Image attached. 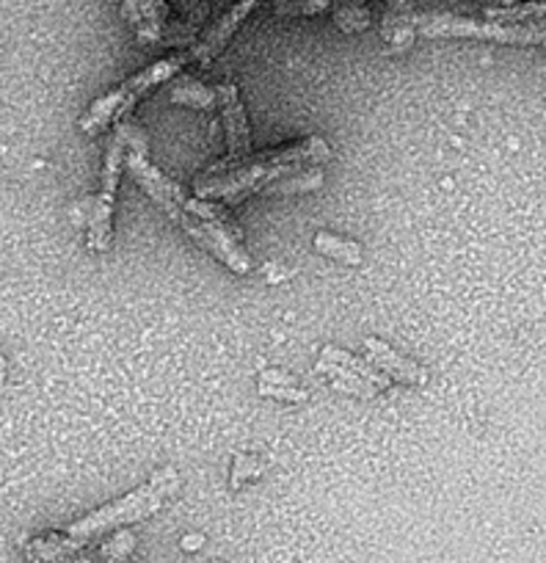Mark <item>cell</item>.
Here are the masks:
<instances>
[{
  "label": "cell",
  "instance_id": "6da1fadb",
  "mask_svg": "<svg viewBox=\"0 0 546 563\" xmlns=\"http://www.w3.org/2000/svg\"><path fill=\"white\" fill-rule=\"evenodd\" d=\"M130 177H133L142 191L175 221L177 227L191 235V241L197 246H202L204 252L213 254L219 263H224L232 274L246 276L252 274L254 263L248 257L246 249L241 246V227L232 221L230 210L221 208V205L210 202V199L188 197L175 180L164 175L155 164H149L147 147L142 144H133L127 150V158H124Z\"/></svg>",
  "mask_w": 546,
  "mask_h": 563
},
{
  "label": "cell",
  "instance_id": "7a4b0ae2",
  "mask_svg": "<svg viewBox=\"0 0 546 563\" xmlns=\"http://www.w3.org/2000/svg\"><path fill=\"white\" fill-rule=\"evenodd\" d=\"M328 158H332L328 141L321 139V135H307V139L290 141L282 147L263 150L257 155L252 153L248 158L237 161V164L219 161L202 177H197L193 194L199 199H210V202L221 199L226 208H235V205L246 202L252 194L268 188L270 183L296 175L304 166L323 164Z\"/></svg>",
  "mask_w": 546,
  "mask_h": 563
},
{
  "label": "cell",
  "instance_id": "3957f363",
  "mask_svg": "<svg viewBox=\"0 0 546 563\" xmlns=\"http://www.w3.org/2000/svg\"><path fill=\"white\" fill-rule=\"evenodd\" d=\"M180 473L175 467L155 470L147 484H142L138 489L130 492V495L119 497V500H111L105 506L89 511L78 522L69 525L64 530V536L80 541V544H89V541L100 539L102 533H111V530L124 528V525L144 522L153 514H158L180 492Z\"/></svg>",
  "mask_w": 546,
  "mask_h": 563
},
{
  "label": "cell",
  "instance_id": "277c9868",
  "mask_svg": "<svg viewBox=\"0 0 546 563\" xmlns=\"http://www.w3.org/2000/svg\"><path fill=\"white\" fill-rule=\"evenodd\" d=\"M188 62H191V53H175V56L149 64L142 73L130 75V78L122 80L116 89H111L108 95H102L100 100L91 102L89 111L80 117V130H83L86 135L102 133L111 122H119L122 117H127L144 95L158 89L160 84H169Z\"/></svg>",
  "mask_w": 546,
  "mask_h": 563
},
{
  "label": "cell",
  "instance_id": "5b68a950",
  "mask_svg": "<svg viewBox=\"0 0 546 563\" xmlns=\"http://www.w3.org/2000/svg\"><path fill=\"white\" fill-rule=\"evenodd\" d=\"M133 144H142V135L135 124L122 122L108 144L105 164H102V186L100 194L91 199L89 213V249L91 252H108L113 238V202H116L119 177L124 172V158Z\"/></svg>",
  "mask_w": 546,
  "mask_h": 563
},
{
  "label": "cell",
  "instance_id": "8992f818",
  "mask_svg": "<svg viewBox=\"0 0 546 563\" xmlns=\"http://www.w3.org/2000/svg\"><path fill=\"white\" fill-rule=\"evenodd\" d=\"M215 100H219L221 119H224L226 130V164H237V161L248 158L252 155V133H248V119L246 108L241 102V91L235 84L224 80V84L215 86Z\"/></svg>",
  "mask_w": 546,
  "mask_h": 563
},
{
  "label": "cell",
  "instance_id": "52a82bcc",
  "mask_svg": "<svg viewBox=\"0 0 546 563\" xmlns=\"http://www.w3.org/2000/svg\"><path fill=\"white\" fill-rule=\"evenodd\" d=\"M259 3H263V0H237L235 7L226 9V12L221 14V18L215 20L208 31H204V36L199 40V45L193 47V51H188L191 53V62H199L208 67L215 56H221V53H224V47L230 45L232 36H235V31L243 25V20H246L248 14L259 7Z\"/></svg>",
  "mask_w": 546,
  "mask_h": 563
},
{
  "label": "cell",
  "instance_id": "ba28073f",
  "mask_svg": "<svg viewBox=\"0 0 546 563\" xmlns=\"http://www.w3.org/2000/svg\"><path fill=\"white\" fill-rule=\"evenodd\" d=\"M365 349H367V362H370L376 371H381L389 382L409 384V387H420V384L428 382V373H425L417 362L400 356L398 351L389 349V345L381 343V340L367 338Z\"/></svg>",
  "mask_w": 546,
  "mask_h": 563
},
{
  "label": "cell",
  "instance_id": "9c48e42d",
  "mask_svg": "<svg viewBox=\"0 0 546 563\" xmlns=\"http://www.w3.org/2000/svg\"><path fill=\"white\" fill-rule=\"evenodd\" d=\"M315 371L321 373V376L332 378V384L339 389V393L356 395V398H376V395L381 393V389H378L372 382L356 376L354 371H348L345 365H339V362L328 360V356H323V354H321V360H317Z\"/></svg>",
  "mask_w": 546,
  "mask_h": 563
},
{
  "label": "cell",
  "instance_id": "30bf717a",
  "mask_svg": "<svg viewBox=\"0 0 546 563\" xmlns=\"http://www.w3.org/2000/svg\"><path fill=\"white\" fill-rule=\"evenodd\" d=\"M486 20L508 25H544L546 29V0H530V3H513V7H489Z\"/></svg>",
  "mask_w": 546,
  "mask_h": 563
},
{
  "label": "cell",
  "instance_id": "8fae6325",
  "mask_svg": "<svg viewBox=\"0 0 546 563\" xmlns=\"http://www.w3.org/2000/svg\"><path fill=\"white\" fill-rule=\"evenodd\" d=\"M257 389H259V395H265V398L290 400V404H301V400H307V393L299 387V382H296V378L285 371L259 373Z\"/></svg>",
  "mask_w": 546,
  "mask_h": 563
},
{
  "label": "cell",
  "instance_id": "7c38bea8",
  "mask_svg": "<svg viewBox=\"0 0 546 563\" xmlns=\"http://www.w3.org/2000/svg\"><path fill=\"white\" fill-rule=\"evenodd\" d=\"M315 249L321 254H326V257L337 260V263H345V265H361V260H365V252H361L359 243L348 241V238L332 235V232H317Z\"/></svg>",
  "mask_w": 546,
  "mask_h": 563
},
{
  "label": "cell",
  "instance_id": "4fadbf2b",
  "mask_svg": "<svg viewBox=\"0 0 546 563\" xmlns=\"http://www.w3.org/2000/svg\"><path fill=\"white\" fill-rule=\"evenodd\" d=\"M323 356H328V360L339 362V365H345V367H348V371H354L356 376H361V378H367V382L376 384L378 389H387L389 387V378L383 376L381 371H376V367H372L370 362L359 360V356L348 354V351L334 349V345H326V349H323Z\"/></svg>",
  "mask_w": 546,
  "mask_h": 563
},
{
  "label": "cell",
  "instance_id": "5bb4252c",
  "mask_svg": "<svg viewBox=\"0 0 546 563\" xmlns=\"http://www.w3.org/2000/svg\"><path fill=\"white\" fill-rule=\"evenodd\" d=\"M171 102H180V106H197V108H204V111H213V108L219 106V100H215V89L199 84V80H182V84H177L175 89H171Z\"/></svg>",
  "mask_w": 546,
  "mask_h": 563
},
{
  "label": "cell",
  "instance_id": "9a60e30c",
  "mask_svg": "<svg viewBox=\"0 0 546 563\" xmlns=\"http://www.w3.org/2000/svg\"><path fill=\"white\" fill-rule=\"evenodd\" d=\"M133 547H135L133 533H130V530H122V533L113 536L111 541H105V544L94 552V558L97 563H122L124 558L133 552Z\"/></svg>",
  "mask_w": 546,
  "mask_h": 563
},
{
  "label": "cell",
  "instance_id": "2e32d148",
  "mask_svg": "<svg viewBox=\"0 0 546 563\" xmlns=\"http://www.w3.org/2000/svg\"><path fill=\"white\" fill-rule=\"evenodd\" d=\"M317 186H323V172L317 169H307V172H296V175H290L288 180H277V186H274V191L277 194H293V191H315Z\"/></svg>",
  "mask_w": 546,
  "mask_h": 563
},
{
  "label": "cell",
  "instance_id": "e0dca14e",
  "mask_svg": "<svg viewBox=\"0 0 546 563\" xmlns=\"http://www.w3.org/2000/svg\"><path fill=\"white\" fill-rule=\"evenodd\" d=\"M334 23L343 31H361L370 25V14L361 7H339L337 12H334Z\"/></svg>",
  "mask_w": 546,
  "mask_h": 563
},
{
  "label": "cell",
  "instance_id": "ac0fdd59",
  "mask_svg": "<svg viewBox=\"0 0 546 563\" xmlns=\"http://www.w3.org/2000/svg\"><path fill=\"white\" fill-rule=\"evenodd\" d=\"M332 7V0H279L277 12L282 14H317Z\"/></svg>",
  "mask_w": 546,
  "mask_h": 563
},
{
  "label": "cell",
  "instance_id": "d6986e66",
  "mask_svg": "<svg viewBox=\"0 0 546 563\" xmlns=\"http://www.w3.org/2000/svg\"><path fill=\"white\" fill-rule=\"evenodd\" d=\"M9 376V362L3 360V356H0V382H3V378Z\"/></svg>",
  "mask_w": 546,
  "mask_h": 563
}]
</instances>
